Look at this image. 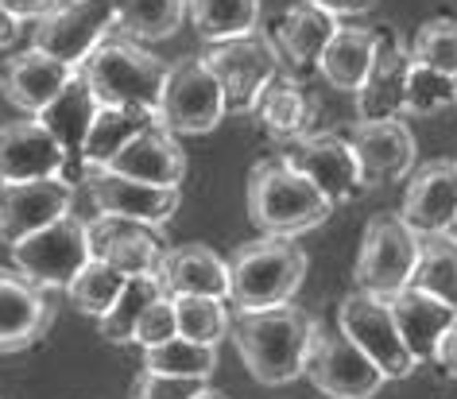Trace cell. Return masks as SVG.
I'll use <instances>...</instances> for the list:
<instances>
[{
    "label": "cell",
    "instance_id": "36",
    "mask_svg": "<svg viewBox=\"0 0 457 399\" xmlns=\"http://www.w3.org/2000/svg\"><path fill=\"white\" fill-rule=\"evenodd\" d=\"M144 369L163 372V376H182V380H205V384H210V376L217 372V349L175 334L170 341H163V345L144 349Z\"/></svg>",
    "mask_w": 457,
    "mask_h": 399
},
{
    "label": "cell",
    "instance_id": "29",
    "mask_svg": "<svg viewBox=\"0 0 457 399\" xmlns=\"http://www.w3.org/2000/svg\"><path fill=\"white\" fill-rule=\"evenodd\" d=\"M253 117L264 124L271 136L279 140H299V136L311 132V101H306L299 78L279 74L264 94H260Z\"/></svg>",
    "mask_w": 457,
    "mask_h": 399
},
{
    "label": "cell",
    "instance_id": "26",
    "mask_svg": "<svg viewBox=\"0 0 457 399\" xmlns=\"http://www.w3.org/2000/svg\"><path fill=\"white\" fill-rule=\"evenodd\" d=\"M376 51H380V28L337 24L329 47L322 51V59H318V74H322L326 86L337 89V94H357L376 62Z\"/></svg>",
    "mask_w": 457,
    "mask_h": 399
},
{
    "label": "cell",
    "instance_id": "46",
    "mask_svg": "<svg viewBox=\"0 0 457 399\" xmlns=\"http://www.w3.org/2000/svg\"><path fill=\"white\" fill-rule=\"evenodd\" d=\"M453 237H457V225H453Z\"/></svg>",
    "mask_w": 457,
    "mask_h": 399
},
{
    "label": "cell",
    "instance_id": "10",
    "mask_svg": "<svg viewBox=\"0 0 457 399\" xmlns=\"http://www.w3.org/2000/svg\"><path fill=\"white\" fill-rule=\"evenodd\" d=\"M89 260V233L86 221L66 213V218L43 225V229L28 233L24 241L12 245V264L20 276H28L31 283H39L43 291L66 287L82 264Z\"/></svg>",
    "mask_w": 457,
    "mask_h": 399
},
{
    "label": "cell",
    "instance_id": "11",
    "mask_svg": "<svg viewBox=\"0 0 457 399\" xmlns=\"http://www.w3.org/2000/svg\"><path fill=\"white\" fill-rule=\"evenodd\" d=\"M117 28V0H66L31 31V47L82 66Z\"/></svg>",
    "mask_w": 457,
    "mask_h": 399
},
{
    "label": "cell",
    "instance_id": "43",
    "mask_svg": "<svg viewBox=\"0 0 457 399\" xmlns=\"http://www.w3.org/2000/svg\"><path fill=\"white\" fill-rule=\"evenodd\" d=\"M434 364H438V369H442L445 376H453V380H457V326L442 337V345H438V357H434Z\"/></svg>",
    "mask_w": 457,
    "mask_h": 399
},
{
    "label": "cell",
    "instance_id": "2",
    "mask_svg": "<svg viewBox=\"0 0 457 399\" xmlns=\"http://www.w3.org/2000/svg\"><path fill=\"white\" fill-rule=\"evenodd\" d=\"M245 202L260 237H287V241H299L303 233L318 229L334 213V202L283 155L260 159L253 167Z\"/></svg>",
    "mask_w": 457,
    "mask_h": 399
},
{
    "label": "cell",
    "instance_id": "33",
    "mask_svg": "<svg viewBox=\"0 0 457 399\" xmlns=\"http://www.w3.org/2000/svg\"><path fill=\"white\" fill-rule=\"evenodd\" d=\"M407 287H419L434 295V299L457 306V237L453 233L419 241V260Z\"/></svg>",
    "mask_w": 457,
    "mask_h": 399
},
{
    "label": "cell",
    "instance_id": "18",
    "mask_svg": "<svg viewBox=\"0 0 457 399\" xmlns=\"http://www.w3.org/2000/svg\"><path fill=\"white\" fill-rule=\"evenodd\" d=\"M349 140H353V152H357V163H361V179L369 190L387 187V182H403L411 170H415L419 144H415V132H411L399 117L372 121V124L357 121V129H353Z\"/></svg>",
    "mask_w": 457,
    "mask_h": 399
},
{
    "label": "cell",
    "instance_id": "42",
    "mask_svg": "<svg viewBox=\"0 0 457 399\" xmlns=\"http://www.w3.org/2000/svg\"><path fill=\"white\" fill-rule=\"evenodd\" d=\"M311 4H318L334 20H353V16H369L376 8V0H311Z\"/></svg>",
    "mask_w": 457,
    "mask_h": 399
},
{
    "label": "cell",
    "instance_id": "15",
    "mask_svg": "<svg viewBox=\"0 0 457 399\" xmlns=\"http://www.w3.org/2000/svg\"><path fill=\"white\" fill-rule=\"evenodd\" d=\"M74 170H82V163H74L71 152L36 117L0 124V182L51 179V175L74 182Z\"/></svg>",
    "mask_w": 457,
    "mask_h": 399
},
{
    "label": "cell",
    "instance_id": "19",
    "mask_svg": "<svg viewBox=\"0 0 457 399\" xmlns=\"http://www.w3.org/2000/svg\"><path fill=\"white\" fill-rule=\"evenodd\" d=\"M411 43L399 39L395 28H380V51L369 78L357 89V121H392L403 117V101H407V78H411Z\"/></svg>",
    "mask_w": 457,
    "mask_h": 399
},
{
    "label": "cell",
    "instance_id": "12",
    "mask_svg": "<svg viewBox=\"0 0 457 399\" xmlns=\"http://www.w3.org/2000/svg\"><path fill=\"white\" fill-rule=\"evenodd\" d=\"M283 159H287L299 175L311 179L334 206L361 198V194L369 190L361 179V163H357V152H353V140H345L341 132H326V129L306 132L299 140H291Z\"/></svg>",
    "mask_w": 457,
    "mask_h": 399
},
{
    "label": "cell",
    "instance_id": "31",
    "mask_svg": "<svg viewBox=\"0 0 457 399\" xmlns=\"http://www.w3.org/2000/svg\"><path fill=\"white\" fill-rule=\"evenodd\" d=\"M159 295H167L163 283H159V276H129L124 279V287H120V295H117V303L97 318L101 341H109V345H132L136 322H140L144 311L159 299Z\"/></svg>",
    "mask_w": 457,
    "mask_h": 399
},
{
    "label": "cell",
    "instance_id": "45",
    "mask_svg": "<svg viewBox=\"0 0 457 399\" xmlns=\"http://www.w3.org/2000/svg\"><path fill=\"white\" fill-rule=\"evenodd\" d=\"M198 399H228V395H225V392H213V387H205V392H202Z\"/></svg>",
    "mask_w": 457,
    "mask_h": 399
},
{
    "label": "cell",
    "instance_id": "1",
    "mask_svg": "<svg viewBox=\"0 0 457 399\" xmlns=\"http://www.w3.org/2000/svg\"><path fill=\"white\" fill-rule=\"evenodd\" d=\"M314 322L318 318H311L303 306L283 303V306H268V311L241 314L228 337H233V345L256 384L283 387L299 380L306 369V349H311Z\"/></svg>",
    "mask_w": 457,
    "mask_h": 399
},
{
    "label": "cell",
    "instance_id": "5",
    "mask_svg": "<svg viewBox=\"0 0 457 399\" xmlns=\"http://www.w3.org/2000/svg\"><path fill=\"white\" fill-rule=\"evenodd\" d=\"M225 89L210 74V66L198 59H179L167 66L163 94H159L155 117L175 136H205L225 121Z\"/></svg>",
    "mask_w": 457,
    "mask_h": 399
},
{
    "label": "cell",
    "instance_id": "21",
    "mask_svg": "<svg viewBox=\"0 0 457 399\" xmlns=\"http://www.w3.org/2000/svg\"><path fill=\"white\" fill-rule=\"evenodd\" d=\"M112 175L124 179H140V182H155V187H182L187 179V152H182L179 136L167 132L163 124H147L144 132H136L117 155L109 159Z\"/></svg>",
    "mask_w": 457,
    "mask_h": 399
},
{
    "label": "cell",
    "instance_id": "38",
    "mask_svg": "<svg viewBox=\"0 0 457 399\" xmlns=\"http://www.w3.org/2000/svg\"><path fill=\"white\" fill-rule=\"evenodd\" d=\"M450 105H457V78L430 71V66H422V62L411 66L403 112H411V117H438V112Z\"/></svg>",
    "mask_w": 457,
    "mask_h": 399
},
{
    "label": "cell",
    "instance_id": "34",
    "mask_svg": "<svg viewBox=\"0 0 457 399\" xmlns=\"http://www.w3.org/2000/svg\"><path fill=\"white\" fill-rule=\"evenodd\" d=\"M175 303V322L179 334L202 345H221L233 334V314H228V299H210V295H170Z\"/></svg>",
    "mask_w": 457,
    "mask_h": 399
},
{
    "label": "cell",
    "instance_id": "22",
    "mask_svg": "<svg viewBox=\"0 0 457 399\" xmlns=\"http://www.w3.org/2000/svg\"><path fill=\"white\" fill-rule=\"evenodd\" d=\"M74 74L78 66L54 59V54L39 47H28L0 66V94L12 101L16 109H24L28 117H39Z\"/></svg>",
    "mask_w": 457,
    "mask_h": 399
},
{
    "label": "cell",
    "instance_id": "16",
    "mask_svg": "<svg viewBox=\"0 0 457 399\" xmlns=\"http://www.w3.org/2000/svg\"><path fill=\"white\" fill-rule=\"evenodd\" d=\"M89 202L97 213L109 218H124V221H140L152 229L175 218L182 206V190L179 187H155V182H140V179H124L112 170H94L89 175Z\"/></svg>",
    "mask_w": 457,
    "mask_h": 399
},
{
    "label": "cell",
    "instance_id": "4",
    "mask_svg": "<svg viewBox=\"0 0 457 399\" xmlns=\"http://www.w3.org/2000/svg\"><path fill=\"white\" fill-rule=\"evenodd\" d=\"M78 74L89 82L97 105H140L155 112L159 94H163L167 62L155 59L152 51H144L132 39H112V43H101L78 66Z\"/></svg>",
    "mask_w": 457,
    "mask_h": 399
},
{
    "label": "cell",
    "instance_id": "32",
    "mask_svg": "<svg viewBox=\"0 0 457 399\" xmlns=\"http://www.w3.org/2000/svg\"><path fill=\"white\" fill-rule=\"evenodd\" d=\"M187 20V0H117V28L132 43L170 39Z\"/></svg>",
    "mask_w": 457,
    "mask_h": 399
},
{
    "label": "cell",
    "instance_id": "17",
    "mask_svg": "<svg viewBox=\"0 0 457 399\" xmlns=\"http://www.w3.org/2000/svg\"><path fill=\"white\" fill-rule=\"evenodd\" d=\"M86 233L89 256L109 260L124 276H155L159 264H163V253L170 248L152 225L109 218V213H97L94 221H86Z\"/></svg>",
    "mask_w": 457,
    "mask_h": 399
},
{
    "label": "cell",
    "instance_id": "27",
    "mask_svg": "<svg viewBox=\"0 0 457 399\" xmlns=\"http://www.w3.org/2000/svg\"><path fill=\"white\" fill-rule=\"evenodd\" d=\"M155 121H159L155 112L140 109V105H97L94 124H89V136L82 144V155H78L86 179L94 175V170L109 167V159L117 155L136 132H144L147 124H155Z\"/></svg>",
    "mask_w": 457,
    "mask_h": 399
},
{
    "label": "cell",
    "instance_id": "25",
    "mask_svg": "<svg viewBox=\"0 0 457 399\" xmlns=\"http://www.w3.org/2000/svg\"><path fill=\"white\" fill-rule=\"evenodd\" d=\"M159 283L167 295H210L228 299V260H221L210 245H175L163 253Z\"/></svg>",
    "mask_w": 457,
    "mask_h": 399
},
{
    "label": "cell",
    "instance_id": "9",
    "mask_svg": "<svg viewBox=\"0 0 457 399\" xmlns=\"http://www.w3.org/2000/svg\"><path fill=\"white\" fill-rule=\"evenodd\" d=\"M419 260V237L411 233V225L399 218V210H384L372 213L369 225H364L361 237V253L357 264H353V279L364 291L376 295H395L411 283V271H415Z\"/></svg>",
    "mask_w": 457,
    "mask_h": 399
},
{
    "label": "cell",
    "instance_id": "14",
    "mask_svg": "<svg viewBox=\"0 0 457 399\" xmlns=\"http://www.w3.org/2000/svg\"><path fill=\"white\" fill-rule=\"evenodd\" d=\"M399 218L419 241L453 233L457 225V159H430L407 175Z\"/></svg>",
    "mask_w": 457,
    "mask_h": 399
},
{
    "label": "cell",
    "instance_id": "39",
    "mask_svg": "<svg viewBox=\"0 0 457 399\" xmlns=\"http://www.w3.org/2000/svg\"><path fill=\"white\" fill-rule=\"evenodd\" d=\"M205 387H210L205 380H182V376H163V372L144 369L132 380L129 399H198Z\"/></svg>",
    "mask_w": 457,
    "mask_h": 399
},
{
    "label": "cell",
    "instance_id": "20",
    "mask_svg": "<svg viewBox=\"0 0 457 399\" xmlns=\"http://www.w3.org/2000/svg\"><path fill=\"white\" fill-rule=\"evenodd\" d=\"M54 322V306L47 291L16 268H0V353L31 349L47 337Z\"/></svg>",
    "mask_w": 457,
    "mask_h": 399
},
{
    "label": "cell",
    "instance_id": "6",
    "mask_svg": "<svg viewBox=\"0 0 457 399\" xmlns=\"http://www.w3.org/2000/svg\"><path fill=\"white\" fill-rule=\"evenodd\" d=\"M202 62L210 66V74L225 89V105L228 112H253L260 94L283 74V59L276 51V43L264 31L241 39H225L210 43L202 54Z\"/></svg>",
    "mask_w": 457,
    "mask_h": 399
},
{
    "label": "cell",
    "instance_id": "30",
    "mask_svg": "<svg viewBox=\"0 0 457 399\" xmlns=\"http://www.w3.org/2000/svg\"><path fill=\"white\" fill-rule=\"evenodd\" d=\"M187 16L205 43H225L260 31V0H187Z\"/></svg>",
    "mask_w": 457,
    "mask_h": 399
},
{
    "label": "cell",
    "instance_id": "35",
    "mask_svg": "<svg viewBox=\"0 0 457 399\" xmlns=\"http://www.w3.org/2000/svg\"><path fill=\"white\" fill-rule=\"evenodd\" d=\"M124 271H117L109 264V260H97V256H89L86 264H82V271L66 283V299H71V306L78 314H86V318H97L109 311L112 303H117V295H120V287H124Z\"/></svg>",
    "mask_w": 457,
    "mask_h": 399
},
{
    "label": "cell",
    "instance_id": "28",
    "mask_svg": "<svg viewBox=\"0 0 457 399\" xmlns=\"http://www.w3.org/2000/svg\"><path fill=\"white\" fill-rule=\"evenodd\" d=\"M94 112H97L94 89H89V82H86L82 74H74L71 82H66L59 94H54V101L39 112L36 121L66 147V152H71V159L78 163V155H82V144H86V136H89V124H94Z\"/></svg>",
    "mask_w": 457,
    "mask_h": 399
},
{
    "label": "cell",
    "instance_id": "40",
    "mask_svg": "<svg viewBox=\"0 0 457 399\" xmlns=\"http://www.w3.org/2000/svg\"><path fill=\"white\" fill-rule=\"evenodd\" d=\"M179 334V322H175V303H170V295H159V299L147 306L144 318L136 322V334H132V345L140 349H152V345H163Z\"/></svg>",
    "mask_w": 457,
    "mask_h": 399
},
{
    "label": "cell",
    "instance_id": "7",
    "mask_svg": "<svg viewBox=\"0 0 457 399\" xmlns=\"http://www.w3.org/2000/svg\"><path fill=\"white\" fill-rule=\"evenodd\" d=\"M337 329L387 376V380H407V376L419 369L415 357H411L403 345V337H399L392 303H387L384 295L364 291V287L349 291L337 306Z\"/></svg>",
    "mask_w": 457,
    "mask_h": 399
},
{
    "label": "cell",
    "instance_id": "23",
    "mask_svg": "<svg viewBox=\"0 0 457 399\" xmlns=\"http://www.w3.org/2000/svg\"><path fill=\"white\" fill-rule=\"evenodd\" d=\"M387 303H392L399 337H403V345L411 357H415V364H430L438 357L442 337L457 326V306L434 299V295L419 291V287H403V291L387 295Z\"/></svg>",
    "mask_w": 457,
    "mask_h": 399
},
{
    "label": "cell",
    "instance_id": "37",
    "mask_svg": "<svg viewBox=\"0 0 457 399\" xmlns=\"http://www.w3.org/2000/svg\"><path fill=\"white\" fill-rule=\"evenodd\" d=\"M411 59L457 78V16H434L419 24L415 39H411Z\"/></svg>",
    "mask_w": 457,
    "mask_h": 399
},
{
    "label": "cell",
    "instance_id": "8",
    "mask_svg": "<svg viewBox=\"0 0 457 399\" xmlns=\"http://www.w3.org/2000/svg\"><path fill=\"white\" fill-rule=\"evenodd\" d=\"M303 376L329 399H372L387 384V376L337 326L326 322H314Z\"/></svg>",
    "mask_w": 457,
    "mask_h": 399
},
{
    "label": "cell",
    "instance_id": "3",
    "mask_svg": "<svg viewBox=\"0 0 457 399\" xmlns=\"http://www.w3.org/2000/svg\"><path fill=\"white\" fill-rule=\"evenodd\" d=\"M311 260L287 237H256L228 260V303L241 314L295 303Z\"/></svg>",
    "mask_w": 457,
    "mask_h": 399
},
{
    "label": "cell",
    "instance_id": "41",
    "mask_svg": "<svg viewBox=\"0 0 457 399\" xmlns=\"http://www.w3.org/2000/svg\"><path fill=\"white\" fill-rule=\"evenodd\" d=\"M0 4H4L8 12H12V16L20 20V24H31V20L39 24L43 16H51L54 8L62 4V0H0Z\"/></svg>",
    "mask_w": 457,
    "mask_h": 399
},
{
    "label": "cell",
    "instance_id": "44",
    "mask_svg": "<svg viewBox=\"0 0 457 399\" xmlns=\"http://www.w3.org/2000/svg\"><path fill=\"white\" fill-rule=\"evenodd\" d=\"M20 36V20L8 12L4 4H0V47H8V43H12Z\"/></svg>",
    "mask_w": 457,
    "mask_h": 399
},
{
    "label": "cell",
    "instance_id": "13",
    "mask_svg": "<svg viewBox=\"0 0 457 399\" xmlns=\"http://www.w3.org/2000/svg\"><path fill=\"white\" fill-rule=\"evenodd\" d=\"M74 206V182L62 175L0 182V241L16 245L28 233L66 218Z\"/></svg>",
    "mask_w": 457,
    "mask_h": 399
},
{
    "label": "cell",
    "instance_id": "24",
    "mask_svg": "<svg viewBox=\"0 0 457 399\" xmlns=\"http://www.w3.org/2000/svg\"><path fill=\"white\" fill-rule=\"evenodd\" d=\"M337 31V20L322 12L318 4L311 0H299V4H291L287 12L276 20V28H271V43H276L283 66H287L291 78H303L318 71V59H322V51L329 47V39H334Z\"/></svg>",
    "mask_w": 457,
    "mask_h": 399
}]
</instances>
